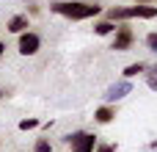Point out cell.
Returning a JSON list of instances; mask_svg holds the SVG:
<instances>
[{
	"instance_id": "obj_1",
	"label": "cell",
	"mask_w": 157,
	"mask_h": 152,
	"mask_svg": "<svg viewBox=\"0 0 157 152\" xmlns=\"http://www.w3.org/2000/svg\"><path fill=\"white\" fill-rule=\"evenodd\" d=\"M50 11L61 14V17H69V19H91L97 17L102 8L97 3H77V0H58V3H50Z\"/></svg>"
},
{
	"instance_id": "obj_2",
	"label": "cell",
	"mask_w": 157,
	"mask_h": 152,
	"mask_svg": "<svg viewBox=\"0 0 157 152\" xmlns=\"http://www.w3.org/2000/svg\"><path fill=\"white\" fill-rule=\"evenodd\" d=\"M66 144L72 147V152H94V150H97V136L77 130V133L66 136Z\"/></svg>"
},
{
	"instance_id": "obj_3",
	"label": "cell",
	"mask_w": 157,
	"mask_h": 152,
	"mask_svg": "<svg viewBox=\"0 0 157 152\" xmlns=\"http://www.w3.org/2000/svg\"><path fill=\"white\" fill-rule=\"evenodd\" d=\"M39 47H41V36H39V33H33V30L19 33V42H17L19 55H36V53H39Z\"/></svg>"
},
{
	"instance_id": "obj_4",
	"label": "cell",
	"mask_w": 157,
	"mask_h": 152,
	"mask_svg": "<svg viewBox=\"0 0 157 152\" xmlns=\"http://www.w3.org/2000/svg\"><path fill=\"white\" fill-rule=\"evenodd\" d=\"M127 94H132V83H130V80H119V83L108 86V91H105V105H113V102L124 100Z\"/></svg>"
},
{
	"instance_id": "obj_5",
	"label": "cell",
	"mask_w": 157,
	"mask_h": 152,
	"mask_svg": "<svg viewBox=\"0 0 157 152\" xmlns=\"http://www.w3.org/2000/svg\"><path fill=\"white\" fill-rule=\"evenodd\" d=\"M132 42H135V36H132V30H130V28H116V36H113V50H116V53L130 50V47H132Z\"/></svg>"
},
{
	"instance_id": "obj_6",
	"label": "cell",
	"mask_w": 157,
	"mask_h": 152,
	"mask_svg": "<svg viewBox=\"0 0 157 152\" xmlns=\"http://www.w3.org/2000/svg\"><path fill=\"white\" fill-rule=\"evenodd\" d=\"M6 28H8L11 33H17V36H19V33H25V30L30 28V22H28V17H25V14H14V17L8 19V25H6Z\"/></svg>"
},
{
	"instance_id": "obj_7",
	"label": "cell",
	"mask_w": 157,
	"mask_h": 152,
	"mask_svg": "<svg viewBox=\"0 0 157 152\" xmlns=\"http://www.w3.org/2000/svg\"><path fill=\"white\" fill-rule=\"evenodd\" d=\"M113 116H116V108H113V105H102V108L94 111V119H97L99 125H110Z\"/></svg>"
},
{
	"instance_id": "obj_8",
	"label": "cell",
	"mask_w": 157,
	"mask_h": 152,
	"mask_svg": "<svg viewBox=\"0 0 157 152\" xmlns=\"http://www.w3.org/2000/svg\"><path fill=\"white\" fill-rule=\"evenodd\" d=\"M94 30H97V36H108V33H113V30H116V22H110V19L97 22V25H94Z\"/></svg>"
},
{
	"instance_id": "obj_9",
	"label": "cell",
	"mask_w": 157,
	"mask_h": 152,
	"mask_svg": "<svg viewBox=\"0 0 157 152\" xmlns=\"http://www.w3.org/2000/svg\"><path fill=\"white\" fill-rule=\"evenodd\" d=\"M146 86L152 91H157V64L155 66H146Z\"/></svg>"
},
{
	"instance_id": "obj_10",
	"label": "cell",
	"mask_w": 157,
	"mask_h": 152,
	"mask_svg": "<svg viewBox=\"0 0 157 152\" xmlns=\"http://www.w3.org/2000/svg\"><path fill=\"white\" fill-rule=\"evenodd\" d=\"M141 72H146V64H130L127 69H124V78H135V75H141Z\"/></svg>"
},
{
	"instance_id": "obj_11",
	"label": "cell",
	"mask_w": 157,
	"mask_h": 152,
	"mask_svg": "<svg viewBox=\"0 0 157 152\" xmlns=\"http://www.w3.org/2000/svg\"><path fill=\"white\" fill-rule=\"evenodd\" d=\"M33 152H52V147H50L47 138H39V141L33 144Z\"/></svg>"
},
{
	"instance_id": "obj_12",
	"label": "cell",
	"mask_w": 157,
	"mask_h": 152,
	"mask_svg": "<svg viewBox=\"0 0 157 152\" xmlns=\"http://www.w3.org/2000/svg\"><path fill=\"white\" fill-rule=\"evenodd\" d=\"M39 127V119H22L19 122V130H36Z\"/></svg>"
},
{
	"instance_id": "obj_13",
	"label": "cell",
	"mask_w": 157,
	"mask_h": 152,
	"mask_svg": "<svg viewBox=\"0 0 157 152\" xmlns=\"http://www.w3.org/2000/svg\"><path fill=\"white\" fill-rule=\"evenodd\" d=\"M146 47H149L152 53H157V33H149V36H146Z\"/></svg>"
},
{
	"instance_id": "obj_14",
	"label": "cell",
	"mask_w": 157,
	"mask_h": 152,
	"mask_svg": "<svg viewBox=\"0 0 157 152\" xmlns=\"http://www.w3.org/2000/svg\"><path fill=\"white\" fill-rule=\"evenodd\" d=\"M94 152H116V147H113V144H99Z\"/></svg>"
},
{
	"instance_id": "obj_15",
	"label": "cell",
	"mask_w": 157,
	"mask_h": 152,
	"mask_svg": "<svg viewBox=\"0 0 157 152\" xmlns=\"http://www.w3.org/2000/svg\"><path fill=\"white\" fill-rule=\"evenodd\" d=\"M138 6H149V3H155V0H135Z\"/></svg>"
},
{
	"instance_id": "obj_16",
	"label": "cell",
	"mask_w": 157,
	"mask_h": 152,
	"mask_svg": "<svg viewBox=\"0 0 157 152\" xmlns=\"http://www.w3.org/2000/svg\"><path fill=\"white\" fill-rule=\"evenodd\" d=\"M3 53H6V44H3V42H0V58H3Z\"/></svg>"
},
{
	"instance_id": "obj_17",
	"label": "cell",
	"mask_w": 157,
	"mask_h": 152,
	"mask_svg": "<svg viewBox=\"0 0 157 152\" xmlns=\"http://www.w3.org/2000/svg\"><path fill=\"white\" fill-rule=\"evenodd\" d=\"M152 150H157V141H152Z\"/></svg>"
},
{
	"instance_id": "obj_18",
	"label": "cell",
	"mask_w": 157,
	"mask_h": 152,
	"mask_svg": "<svg viewBox=\"0 0 157 152\" xmlns=\"http://www.w3.org/2000/svg\"><path fill=\"white\" fill-rule=\"evenodd\" d=\"M0 100H3V89H0Z\"/></svg>"
}]
</instances>
